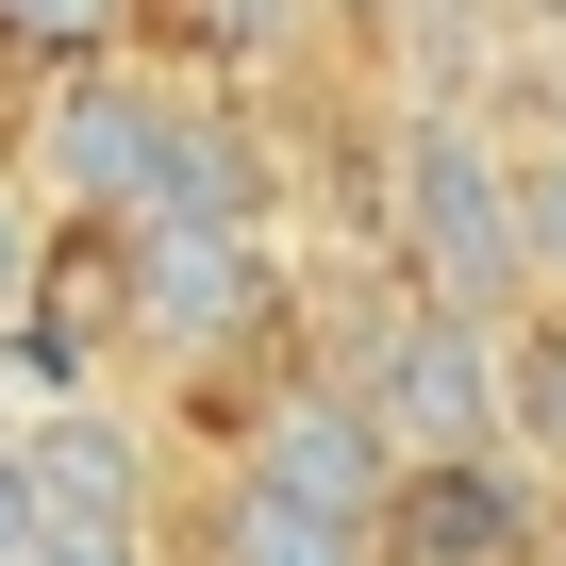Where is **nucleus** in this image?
<instances>
[{"instance_id":"nucleus-3","label":"nucleus","mask_w":566,"mask_h":566,"mask_svg":"<svg viewBox=\"0 0 566 566\" xmlns=\"http://www.w3.org/2000/svg\"><path fill=\"white\" fill-rule=\"evenodd\" d=\"M101 301H117V334H134V350H167V367H233V350H266V334H283V250H266V233L117 217Z\"/></svg>"},{"instance_id":"nucleus-16","label":"nucleus","mask_w":566,"mask_h":566,"mask_svg":"<svg viewBox=\"0 0 566 566\" xmlns=\"http://www.w3.org/2000/svg\"><path fill=\"white\" fill-rule=\"evenodd\" d=\"M500 18H516V34H566V0H500Z\"/></svg>"},{"instance_id":"nucleus-19","label":"nucleus","mask_w":566,"mask_h":566,"mask_svg":"<svg viewBox=\"0 0 566 566\" xmlns=\"http://www.w3.org/2000/svg\"><path fill=\"white\" fill-rule=\"evenodd\" d=\"M549 566H566V500H549Z\"/></svg>"},{"instance_id":"nucleus-11","label":"nucleus","mask_w":566,"mask_h":566,"mask_svg":"<svg viewBox=\"0 0 566 566\" xmlns=\"http://www.w3.org/2000/svg\"><path fill=\"white\" fill-rule=\"evenodd\" d=\"M184 18H200V51H217V67H283V51L334 18V0H184Z\"/></svg>"},{"instance_id":"nucleus-10","label":"nucleus","mask_w":566,"mask_h":566,"mask_svg":"<svg viewBox=\"0 0 566 566\" xmlns=\"http://www.w3.org/2000/svg\"><path fill=\"white\" fill-rule=\"evenodd\" d=\"M217 566H367V533L266 500V483H217Z\"/></svg>"},{"instance_id":"nucleus-14","label":"nucleus","mask_w":566,"mask_h":566,"mask_svg":"<svg viewBox=\"0 0 566 566\" xmlns=\"http://www.w3.org/2000/svg\"><path fill=\"white\" fill-rule=\"evenodd\" d=\"M0 34H18V51H117V0H0Z\"/></svg>"},{"instance_id":"nucleus-13","label":"nucleus","mask_w":566,"mask_h":566,"mask_svg":"<svg viewBox=\"0 0 566 566\" xmlns=\"http://www.w3.org/2000/svg\"><path fill=\"white\" fill-rule=\"evenodd\" d=\"M34 266H51V200L0 167V334H18V301H34Z\"/></svg>"},{"instance_id":"nucleus-15","label":"nucleus","mask_w":566,"mask_h":566,"mask_svg":"<svg viewBox=\"0 0 566 566\" xmlns=\"http://www.w3.org/2000/svg\"><path fill=\"white\" fill-rule=\"evenodd\" d=\"M34 549V483H18V433H0V566Z\"/></svg>"},{"instance_id":"nucleus-4","label":"nucleus","mask_w":566,"mask_h":566,"mask_svg":"<svg viewBox=\"0 0 566 566\" xmlns=\"http://www.w3.org/2000/svg\"><path fill=\"white\" fill-rule=\"evenodd\" d=\"M150 134H167V67H134V51H67L51 101L18 117V184H34L67 233H117L134 184H150Z\"/></svg>"},{"instance_id":"nucleus-9","label":"nucleus","mask_w":566,"mask_h":566,"mask_svg":"<svg viewBox=\"0 0 566 566\" xmlns=\"http://www.w3.org/2000/svg\"><path fill=\"white\" fill-rule=\"evenodd\" d=\"M500 450L566 483V317H500Z\"/></svg>"},{"instance_id":"nucleus-18","label":"nucleus","mask_w":566,"mask_h":566,"mask_svg":"<svg viewBox=\"0 0 566 566\" xmlns=\"http://www.w3.org/2000/svg\"><path fill=\"white\" fill-rule=\"evenodd\" d=\"M549 51H566V34H549ZM549 117H566V67H549Z\"/></svg>"},{"instance_id":"nucleus-2","label":"nucleus","mask_w":566,"mask_h":566,"mask_svg":"<svg viewBox=\"0 0 566 566\" xmlns=\"http://www.w3.org/2000/svg\"><path fill=\"white\" fill-rule=\"evenodd\" d=\"M334 384L367 400V433H384L400 467H433V450H500V317H450V301H417V283H384V301L350 317Z\"/></svg>"},{"instance_id":"nucleus-5","label":"nucleus","mask_w":566,"mask_h":566,"mask_svg":"<svg viewBox=\"0 0 566 566\" xmlns=\"http://www.w3.org/2000/svg\"><path fill=\"white\" fill-rule=\"evenodd\" d=\"M367 566H549V500H533L500 450L384 467V500H367Z\"/></svg>"},{"instance_id":"nucleus-7","label":"nucleus","mask_w":566,"mask_h":566,"mask_svg":"<svg viewBox=\"0 0 566 566\" xmlns=\"http://www.w3.org/2000/svg\"><path fill=\"white\" fill-rule=\"evenodd\" d=\"M266 134L233 117V101H200V84H167V134H150V184H134V217H184V233H266Z\"/></svg>"},{"instance_id":"nucleus-17","label":"nucleus","mask_w":566,"mask_h":566,"mask_svg":"<svg viewBox=\"0 0 566 566\" xmlns=\"http://www.w3.org/2000/svg\"><path fill=\"white\" fill-rule=\"evenodd\" d=\"M433 18H500V0H433Z\"/></svg>"},{"instance_id":"nucleus-8","label":"nucleus","mask_w":566,"mask_h":566,"mask_svg":"<svg viewBox=\"0 0 566 566\" xmlns=\"http://www.w3.org/2000/svg\"><path fill=\"white\" fill-rule=\"evenodd\" d=\"M18 483H34V533H150L134 417H101V400H51V417H18Z\"/></svg>"},{"instance_id":"nucleus-6","label":"nucleus","mask_w":566,"mask_h":566,"mask_svg":"<svg viewBox=\"0 0 566 566\" xmlns=\"http://www.w3.org/2000/svg\"><path fill=\"white\" fill-rule=\"evenodd\" d=\"M384 433H367V400L334 384V367H283L250 417H233V483H266V500H301V516H334V533H367V500H384Z\"/></svg>"},{"instance_id":"nucleus-12","label":"nucleus","mask_w":566,"mask_h":566,"mask_svg":"<svg viewBox=\"0 0 566 566\" xmlns=\"http://www.w3.org/2000/svg\"><path fill=\"white\" fill-rule=\"evenodd\" d=\"M516 266L566 301V150H533V167H516Z\"/></svg>"},{"instance_id":"nucleus-1","label":"nucleus","mask_w":566,"mask_h":566,"mask_svg":"<svg viewBox=\"0 0 566 566\" xmlns=\"http://www.w3.org/2000/svg\"><path fill=\"white\" fill-rule=\"evenodd\" d=\"M384 250L450 317H516L533 301V266H516V167H500V134L467 101H417L400 117V150H384Z\"/></svg>"}]
</instances>
